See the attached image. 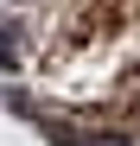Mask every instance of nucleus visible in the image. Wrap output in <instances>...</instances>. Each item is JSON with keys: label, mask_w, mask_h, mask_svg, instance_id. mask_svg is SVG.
<instances>
[{"label": "nucleus", "mask_w": 140, "mask_h": 146, "mask_svg": "<svg viewBox=\"0 0 140 146\" xmlns=\"http://www.w3.org/2000/svg\"><path fill=\"white\" fill-rule=\"evenodd\" d=\"M38 133L51 140V146H127V133H83V127L51 121V114H38Z\"/></svg>", "instance_id": "1"}, {"label": "nucleus", "mask_w": 140, "mask_h": 146, "mask_svg": "<svg viewBox=\"0 0 140 146\" xmlns=\"http://www.w3.org/2000/svg\"><path fill=\"white\" fill-rule=\"evenodd\" d=\"M0 70H19V26H0Z\"/></svg>", "instance_id": "2"}, {"label": "nucleus", "mask_w": 140, "mask_h": 146, "mask_svg": "<svg viewBox=\"0 0 140 146\" xmlns=\"http://www.w3.org/2000/svg\"><path fill=\"white\" fill-rule=\"evenodd\" d=\"M7 108H13V114H26V121H38V108H32V95H26V89H7Z\"/></svg>", "instance_id": "3"}]
</instances>
